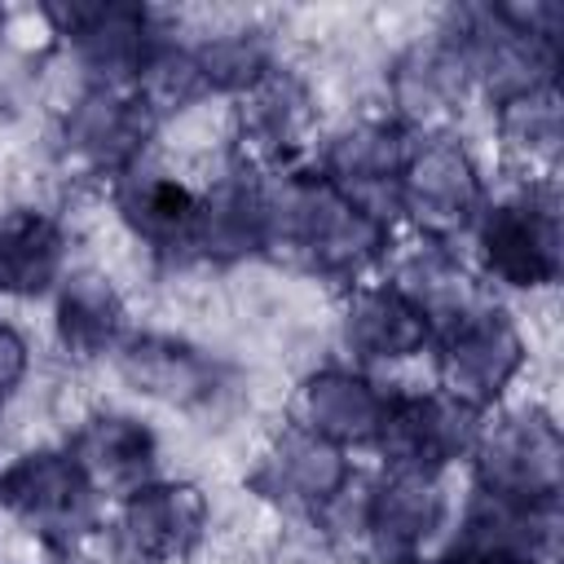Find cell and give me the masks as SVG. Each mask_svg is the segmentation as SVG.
<instances>
[{
	"label": "cell",
	"mask_w": 564,
	"mask_h": 564,
	"mask_svg": "<svg viewBox=\"0 0 564 564\" xmlns=\"http://www.w3.org/2000/svg\"><path fill=\"white\" fill-rule=\"evenodd\" d=\"M189 53L198 62L207 93H234V97L247 93L273 66V53L256 31H225V35H216Z\"/></svg>",
	"instance_id": "484cf974"
},
{
	"label": "cell",
	"mask_w": 564,
	"mask_h": 564,
	"mask_svg": "<svg viewBox=\"0 0 564 564\" xmlns=\"http://www.w3.org/2000/svg\"><path fill=\"white\" fill-rule=\"evenodd\" d=\"M494 106H498L494 123H498L507 154L520 159L524 167H542V176H551L555 159H560V141H564V110H560L555 84L520 88Z\"/></svg>",
	"instance_id": "cb8c5ba5"
},
{
	"label": "cell",
	"mask_w": 564,
	"mask_h": 564,
	"mask_svg": "<svg viewBox=\"0 0 564 564\" xmlns=\"http://www.w3.org/2000/svg\"><path fill=\"white\" fill-rule=\"evenodd\" d=\"M159 119L137 101L132 88L88 84L62 123V145L70 163L93 176H123L137 159H145Z\"/></svg>",
	"instance_id": "30bf717a"
},
{
	"label": "cell",
	"mask_w": 564,
	"mask_h": 564,
	"mask_svg": "<svg viewBox=\"0 0 564 564\" xmlns=\"http://www.w3.org/2000/svg\"><path fill=\"white\" fill-rule=\"evenodd\" d=\"M383 410H388V392L375 388L361 370L322 366L295 388L291 423L348 449V445H375L383 427Z\"/></svg>",
	"instance_id": "9a60e30c"
},
{
	"label": "cell",
	"mask_w": 564,
	"mask_h": 564,
	"mask_svg": "<svg viewBox=\"0 0 564 564\" xmlns=\"http://www.w3.org/2000/svg\"><path fill=\"white\" fill-rule=\"evenodd\" d=\"M476 251L489 282L538 291L560 278V194L555 176L529 181L502 203H485L476 220Z\"/></svg>",
	"instance_id": "3957f363"
},
{
	"label": "cell",
	"mask_w": 564,
	"mask_h": 564,
	"mask_svg": "<svg viewBox=\"0 0 564 564\" xmlns=\"http://www.w3.org/2000/svg\"><path fill=\"white\" fill-rule=\"evenodd\" d=\"M97 502L101 494L66 449H31L0 471V507L53 551H75L97 529Z\"/></svg>",
	"instance_id": "5b68a950"
},
{
	"label": "cell",
	"mask_w": 564,
	"mask_h": 564,
	"mask_svg": "<svg viewBox=\"0 0 564 564\" xmlns=\"http://www.w3.org/2000/svg\"><path fill=\"white\" fill-rule=\"evenodd\" d=\"M66 454L97 494L128 498L154 471V432L132 414H93L79 423Z\"/></svg>",
	"instance_id": "44dd1931"
},
{
	"label": "cell",
	"mask_w": 564,
	"mask_h": 564,
	"mask_svg": "<svg viewBox=\"0 0 564 564\" xmlns=\"http://www.w3.org/2000/svg\"><path fill=\"white\" fill-rule=\"evenodd\" d=\"M485 203L480 172L463 141L445 128L414 132L401 167V216L414 225V234L454 242V234L476 229Z\"/></svg>",
	"instance_id": "277c9868"
},
{
	"label": "cell",
	"mask_w": 564,
	"mask_h": 564,
	"mask_svg": "<svg viewBox=\"0 0 564 564\" xmlns=\"http://www.w3.org/2000/svg\"><path fill=\"white\" fill-rule=\"evenodd\" d=\"M115 207L128 220V229L137 238H145L154 251L189 256V238H194V220H198V194L185 181L154 167L150 154L137 159L123 176H115Z\"/></svg>",
	"instance_id": "ffe728a7"
},
{
	"label": "cell",
	"mask_w": 564,
	"mask_h": 564,
	"mask_svg": "<svg viewBox=\"0 0 564 564\" xmlns=\"http://www.w3.org/2000/svg\"><path fill=\"white\" fill-rule=\"evenodd\" d=\"M234 119H238L242 163L260 172H282V167H300V154L308 150L317 123V106L295 70L269 66L247 93H238Z\"/></svg>",
	"instance_id": "9c48e42d"
},
{
	"label": "cell",
	"mask_w": 564,
	"mask_h": 564,
	"mask_svg": "<svg viewBox=\"0 0 564 564\" xmlns=\"http://www.w3.org/2000/svg\"><path fill=\"white\" fill-rule=\"evenodd\" d=\"M445 516V494L436 471L383 467V476L361 498V538L383 564H405L423 551Z\"/></svg>",
	"instance_id": "5bb4252c"
},
{
	"label": "cell",
	"mask_w": 564,
	"mask_h": 564,
	"mask_svg": "<svg viewBox=\"0 0 564 564\" xmlns=\"http://www.w3.org/2000/svg\"><path fill=\"white\" fill-rule=\"evenodd\" d=\"M471 88V70L458 53V44L441 31L436 40H423L405 48L392 66V101H397V123L410 132H432Z\"/></svg>",
	"instance_id": "d6986e66"
},
{
	"label": "cell",
	"mask_w": 564,
	"mask_h": 564,
	"mask_svg": "<svg viewBox=\"0 0 564 564\" xmlns=\"http://www.w3.org/2000/svg\"><path fill=\"white\" fill-rule=\"evenodd\" d=\"M507 564H546V560H507Z\"/></svg>",
	"instance_id": "f1b7e54d"
},
{
	"label": "cell",
	"mask_w": 564,
	"mask_h": 564,
	"mask_svg": "<svg viewBox=\"0 0 564 564\" xmlns=\"http://www.w3.org/2000/svg\"><path fill=\"white\" fill-rule=\"evenodd\" d=\"M132 93H137V101H141L154 119H163V115L189 106L194 97H203L207 84H203L198 62H194L189 48H181V44H172V40H154V48L145 53L141 70H137V79H132Z\"/></svg>",
	"instance_id": "d4e9b609"
},
{
	"label": "cell",
	"mask_w": 564,
	"mask_h": 564,
	"mask_svg": "<svg viewBox=\"0 0 564 564\" xmlns=\"http://www.w3.org/2000/svg\"><path fill=\"white\" fill-rule=\"evenodd\" d=\"M128 308L119 300V291L84 269V273H66L57 286V339L70 357L93 361V357H115V348L128 339Z\"/></svg>",
	"instance_id": "603a6c76"
},
{
	"label": "cell",
	"mask_w": 564,
	"mask_h": 564,
	"mask_svg": "<svg viewBox=\"0 0 564 564\" xmlns=\"http://www.w3.org/2000/svg\"><path fill=\"white\" fill-rule=\"evenodd\" d=\"M26 361H31V352H26V339L9 326V322H0V401L22 383V375H26Z\"/></svg>",
	"instance_id": "4316f807"
},
{
	"label": "cell",
	"mask_w": 564,
	"mask_h": 564,
	"mask_svg": "<svg viewBox=\"0 0 564 564\" xmlns=\"http://www.w3.org/2000/svg\"><path fill=\"white\" fill-rule=\"evenodd\" d=\"M352 485V463L348 449L286 423L269 449L260 454V467L251 476V489L264 494L269 502L304 516H322L344 489Z\"/></svg>",
	"instance_id": "4fadbf2b"
},
{
	"label": "cell",
	"mask_w": 564,
	"mask_h": 564,
	"mask_svg": "<svg viewBox=\"0 0 564 564\" xmlns=\"http://www.w3.org/2000/svg\"><path fill=\"white\" fill-rule=\"evenodd\" d=\"M344 344L361 361H405L432 348V326L423 308L383 282H352L344 295Z\"/></svg>",
	"instance_id": "ac0fdd59"
},
{
	"label": "cell",
	"mask_w": 564,
	"mask_h": 564,
	"mask_svg": "<svg viewBox=\"0 0 564 564\" xmlns=\"http://www.w3.org/2000/svg\"><path fill=\"white\" fill-rule=\"evenodd\" d=\"M410 141L414 132L397 119H361L326 145L317 172L344 198H352L357 207H366L375 220L392 229L401 216V167H405Z\"/></svg>",
	"instance_id": "ba28073f"
},
{
	"label": "cell",
	"mask_w": 564,
	"mask_h": 564,
	"mask_svg": "<svg viewBox=\"0 0 564 564\" xmlns=\"http://www.w3.org/2000/svg\"><path fill=\"white\" fill-rule=\"evenodd\" d=\"M555 524H560V507H529V502L498 498L489 489H471V502L463 511V524L449 551L476 564L551 560Z\"/></svg>",
	"instance_id": "2e32d148"
},
{
	"label": "cell",
	"mask_w": 564,
	"mask_h": 564,
	"mask_svg": "<svg viewBox=\"0 0 564 564\" xmlns=\"http://www.w3.org/2000/svg\"><path fill=\"white\" fill-rule=\"evenodd\" d=\"M405 564H476V560H467V555H458V551H445V555H436V560L414 555V560H405Z\"/></svg>",
	"instance_id": "83f0119b"
},
{
	"label": "cell",
	"mask_w": 564,
	"mask_h": 564,
	"mask_svg": "<svg viewBox=\"0 0 564 564\" xmlns=\"http://www.w3.org/2000/svg\"><path fill=\"white\" fill-rule=\"evenodd\" d=\"M53 22V35H62L79 62L88 66L93 84L106 88H132L145 53L154 48V26L145 9L132 4H44L40 9Z\"/></svg>",
	"instance_id": "8fae6325"
},
{
	"label": "cell",
	"mask_w": 564,
	"mask_h": 564,
	"mask_svg": "<svg viewBox=\"0 0 564 564\" xmlns=\"http://www.w3.org/2000/svg\"><path fill=\"white\" fill-rule=\"evenodd\" d=\"M485 410L432 388V392H388L383 427L375 436L388 467L445 471L449 463L471 458Z\"/></svg>",
	"instance_id": "8992f818"
},
{
	"label": "cell",
	"mask_w": 564,
	"mask_h": 564,
	"mask_svg": "<svg viewBox=\"0 0 564 564\" xmlns=\"http://www.w3.org/2000/svg\"><path fill=\"white\" fill-rule=\"evenodd\" d=\"M260 251H286L304 269L348 286L366 282V273L388 260L392 247V229L383 220L308 167L260 172Z\"/></svg>",
	"instance_id": "6da1fadb"
},
{
	"label": "cell",
	"mask_w": 564,
	"mask_h": 564,
	"mask_svg": "<svg viewBox=\"0 0 564 564\" xmlns=\"http://www.w3.org/2000/svg\"><path fill=\"white\" fill-rule=\"evenodd\" d=\"M66 234L35 207L0 212V295H44L66 273Z\"/></svg>",
	"instance_id": "7402d4cb"
},
{
	"label": "cell",
	"mask_w": 564,
	"mask_h": 564,
	"mask_svg": "<svg viewBox=\"0 0 564 564\" xmlns=\"http://www.w3.org/2000/svg\"><path fill=\"white\" fill-rule=\"evenodd\" d=\"M471 467H476V489L529 507H560L564 441L555 419L538 405L485 414L471 449Z\"/></svg>",
	"instance_id": "7a4b0ae2"
},
{
	"label": "cell",
	"mask_w": 564,
	"mask_h": 564,
	"mask_svg": "<svg viewBox=\"0 0 564 564\" xmlns=\"http://www.w3.org/2000/svg\"><path fill=\"white\" fill-rule=\"evenodd\" d=\"M115 533L132 564H176L207 533V498L189 480H145L119 502Z\"/></svg>",
	"instance_id": "7c38bea8"
},
{
	"label": "cell",
	"mask_w": 564,
	"mask_h": 564,
	"mask_svg": "<svg viewBox=\"0 0 564 564\" xmlns=\"http://www.w3.org/2000/svg\"><path fill=\"white\" fill-rule=\"evenodd\" d=\"M0 31H4V13H0Z\"/></svg>",
	"instance_id": "f546056e"
},
{
	"label": "cell",
	"mask_w": 564,
	"mask_h": 564,
	"mask_svg": "<svg viewBox=\"0 0 564 564\" xmlns=\"http://www.w3.org/2000/svg\"><path fill=\"white\" fill-rule=\"evenodd\" d=\"M115 366L141 397L176 410L207 405L220 392V366L172 335H128L115 348Z\"/></svg>",
	"instance_id": "e0dca14e"
},
{
	"label": "cell",
	"mask_w": 564,
	"mask_h": 564,
	"mask_svg": "<svg viewBox=\"0 0 564 564\" xmlns=\"http://www.w3.org/2000/svg\"><path fill=\"white\" fill-rule=\"evenodd\" d=\"M432 352H436L441 392H449L485 414L494 410V401L507 392V383L524 366V339H520L516 322L502 313V304H489V308L463 317L458 326L441 330L432 339Z\"/></svg>",
	"instance_id": "52a82bcc"
}]
</instances>
